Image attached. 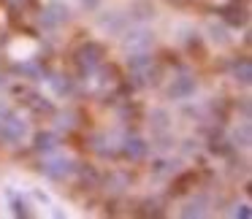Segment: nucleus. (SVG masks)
Here are the masks:
<instances>
[{
  "label": "nucleus",
  "mask_w": 252,
  "mask_h": 219,
  "mask_svg": "<svg viewBox=\"0 0 252 219\" xmlns=\"http://www.w3.org/2000/svg\"><path fill=\"white\" fill-rule=\"evenodd\" d=\"M120 46L125 55H136V52H149L155 46V30L149 25L138 22V25H127L125 33L120 35Z\"/></svg>",
  "instance_id": "obj_1"
},
{
  "label": "nucleus",
  "mask_w": 252,
  "mask_h": 219,
  "mask_svg": "<svg viewBox=\"0 0 252 219\" xmlns=\"http://www.w3.org/2000/svg\"><path fill=\"white\" fill-rule=\"evenodd\" d=\"M33 138V130H30V122H25L17 111L0 119V141L8 143V146H22Z\"/></svg>",
  "instance_id": "obj_2"
},
{
  "label": "nucleus",
  "mask_w": 252,
  "mask_h": 219,
  "mask_svg": "<svg viewBox=\"0 0 252 219\" xmlns=\"http://www.w3.org/2000/svg\"><path fill=\"white\" fill-rule=\"evenodd\" d=\"M127 25H130V19L120 8H98L95 11V27H98V33L109 35V38H120Z\"/></svg>",
  "instance_id": "obj_3"
},
{
  "label": "nucleus",
  "mask_w": 252,
  "mask_h": 219,
  "mask_svg": "<svg viewBox=\"0 0 252 219\" xmlns=\"http://www.w3.org/2000/svg\"><path fill=\"white\" fill-rule=\"evenodd\" d=\"M195 92H198V82L190 73H176L168 82V87H165V95L174 103H187L190 98H195Z\"/></svg>",
  "instance_id": "obj_4"
},
{
  "label": "nucleus",
  "mask_w": 252,
  "mask_h": 219,
  "mask_svg": "<svg viewBox=\"0 0 252 219\" xmlns=\"http://www.w3.org/2000/svg\"><path fill=\"white\" fill-rule=\"evenodd\" d=\"M68 19H71V6L63 3V0H49V3L44 6V11H41V25L49 27V30L63 27Z\"/></svg>",
  "instance_id": "obj_5"
},
{
  "label": "nucleus",
  "mask_w": 252,
  "mask_h": 219,
  "mask_svg": "<svg viewBox=\"0 0 252 219\" xmlns=\"http://www.w3.org/2000/svg\"><path fill=\"white\" fill-rule=\"evenodd\" d=\"M41 170H44L49 179H68V176H73V170H76V163H73L71 157H63V154H52V157L44 160V165H41Z\"/></svg>",
  "instance_id": "obj_6"
},
{
  "label": "nucleus",
  "mask_w": 252,
  "mask_h": 219,
  "mask_svg": "<svg viewBox=\"0 0 252 219\" xmlns=\"http://www.w3.org/2000/svg\"><path fill=\"white\" fill-rule=\"evenodd\" d=\"M147 119H149L147 125H149V130H152V136H160V133L174 130V114H171L165 106H155V109L149 111Z\"/></svg>",
  "instance_id": "obj_7"
},
{
  "label": "nucleus",
  "mask_w": 252,
  "mask_h": 219,
  "mask_svg": "<svg viewBox=\"0 0 252 219\" xmlns=\"http://www.w3.org/2000/svg\"><path fill=\"white\" fill-rule=\"evenodd\" d=\"M203 35L209 38V44L220 46V49L233 44V35H230V30L225 27V22H220V19H209L206 27H203Z\"/></svg>",
  "instance_id": "obj_8"
},
{
  "label": "nucleus",
  "mask_w": 252,
  "mask_h": 219,
  "mask_svg": "<svg viewBox=\"0 0 252 219\" xmlns=\"http://www.w3.org/2000/svg\"><path fill=\"white\" fill-rule=\"evenodd\" d=\"M209 206H212L209 195H195V197H190V200H185L179 206V217H206Z\"/></svg>",
  "instance_id": "obj_9"
},
{
  "label": "nucleus",
  "mask_w": 252,
  "mask_h": 219,
  "mask_svg": "<svg viewBox=\"0 0 252 219\" xmlns=\"http://www.w3.org/2000/svg\"><path fill=\"white\" fill-rule=\"evenodd\" d=\"M228 138H230V143H233L236 149H250V143H252L250 122H236V125L228 130Z\"/></svg>",
  "instance_id": "obj_10"
},
{
  "label": "nucleus",
  "mask_w": 252,
  "mask_h": 219,
  "mask_svg": "<svg viewBox=\"0 0 252 219\" xmlns=\"http://www.w3.org/2000/svg\"><path fill=\"white\" fill-rule=\"evenodd\" d=\"M149 149H152V143H147L141 136H133V138L125 141V154L130 160H144L149 154Z\"/></svg>",
  "instance_id": "obj_11"
},
{
  "label": "nucleus",
  "mask_w": 252,
  "mask_h": 219,
  "mask_svg": "<svg viewBox=\"0 0 252 219\" xmlns=\"http://www.w3.org/2000/svg\"><path fill=\"white\" fill-rule=\"evenodd\" d=\"M35 49H38V46H35V41H14L8 52H11L14 60H30V57L35 55Z\"/></svg>",
  "instance_id": "obj_12"
},
{
  "label": "nucleus",
  "mask_w": 252,
  "mask_h": 219,
  "mask_svg": "<svg viewBox=\"0 0 252 219\" xmlns=\"http://www.w3.org/2000/svg\"><path fill=\"white\" fill-rule=\"evenodd\" d=\"M100 62V49L95 44H90V46H84L82 52H79V65H87V71H93L95 65Z\"/></svg>",
  "instance_id": "obj_13"
},
{
  "label": "nucleus",
  "mask_w": 252,
  "mask_h": 219,
  "mask_svg": "<svg viewBox=\"0 0 252 219\" xmlns=\"http://www.w3.org/2000/svg\"><path fill=\"white\" fill-rule=\"evenodd\" d=\"M179 165H182L179 160H174V163H171L168 157H163L158 165H152V173L155 176H171V173H176V170H179Z\"/></svg>",
  "instance_id": "obj_14"
},
{
  "label": "nucleus",
  "mask_w": 252,
  "mask_h": 219,
  "mask_svg": "<svg viewBox=\"0 0 252 219\" xmlns=\"http://www.w3.org/2000/svg\"><path fill=\"white\" fill-rule=\"evenodd\" d=\"M233 76H236V82H241L247 87L250 84V79H252V65H250V60H241L239 65L233 68Z\"/></svg>",
  "instance_id": "obj_15"
},
{
  "label": "nucleus",
  "mask_w": 252,
  "mask_h": 219,
  "mask_svg": "<svg viewBox=\"0 0 252 219\" xmlns=\"http://www.w3.org/2000/svg\"><path fill=\"white\" fill-rule=\"evenodd\" d=\"M133 11H136V17H138V19H149V17H155L152 0H136V3H133Z\"/></svg>",
  "instance_id": "obj_16"
},
{
  "label": "nucleus",
  "mask_w": 252,
  "mask_h": 219,
  "mask_svg": "<svg viewBox=\"0 0 252 219\" xmlns=\"http://www.w3.org/2000/svg\"><path fill=\"white\" fill-rule=\"evenodd\" d=\"M11 103H8V100H3V98H0V119H6V116L8 114H11Z\"/></svg>",
  "instance_id": "obj_17"
},
{
  "label": "nucleus",
  "mask_w": 252,
  "mask_h": 219,
  "mask_svg": "<svg viewBox=\"0 0 252 219\" xmlns=\"http://www.w3.org/2000/svg\"><path fill=\"white\" fill-rule=\"evenodd\" d=\"M82 3V8H87V11H98L100 8V0H79Z\"/></svg>",
  "instance_id": "obj_18"
}]
</instances>
